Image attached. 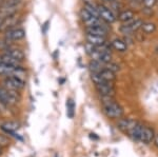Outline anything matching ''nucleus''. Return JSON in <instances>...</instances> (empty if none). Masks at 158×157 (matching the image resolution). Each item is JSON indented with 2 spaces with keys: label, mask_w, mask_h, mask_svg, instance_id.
<instances>
[{
  "label": "nucleus",
  "mask_w": 158,
  "mask_h": 157,
  "mask_svg": "<svg viewBox=\"0 0 158 157\" xmlns=\"http://www.w3.org/2000/svg\"><path fill=\"white\" fill-rule=\"evenodd\" d=\"M103 113L112 119H119L123 115V109L114 100L113 96H101Z\"/></svg>",
  "instance_id": "1"
},
{
  "label": "nucleus",
  "mask_w": 158,
  "mask_h": 157,
  "mask_svg": "<svg viewBox=\"0 0 158 157\" xmlns=\"http://www.w3.org/2000/svg\"><path fill=\"white\" fill-rule=\"evenodd\" d=\"M19 100L18 91H12L0 87V102L6 105H13Z\"/></svg>",
  "instance_id": "2"
},
{
  "label": "nucleus",
  "mask_w": 158,
  "mask_h": 157,
  "mask_svg": "<svg viewBox=\"0 0 158 157\" xmlns=\"http://www.w3.org/2000/svg\"><path fill=\"white\" fill-rule=\"evenodd\" d=\"M2 87L7 89V90L12 91H19L24 89L25 87V81L20 78L16 77V76H6L2 81Z\"/></svg>",
  "instance_id": "3"
},
{
  "label": "nucleus",
  "mask_w": 158,
  "mask_h": 157,
  "mask_svg": "<svg viewBox=\"0 0 158 157\" xmlns=\"http://www.w3.org/2000/svg\"><path fill=\"white\" fill-rule=\"evenodd\" d=\"M98 9V14H99V18H100L102 21H104L106 23H113V22L116 21V16L113 13L112 10H110L108 6H103V4H99L97 6Z\"/></svg>",
  "instance_id": "4"
},
{
  "label": "nucleus",
  "mask_w": 158,
  "mask_h": 157,
  "mask_svg": "<svg viewBox=\"0 0 158 157\" xmlns=\"http://www.w3.org/2000/svg\"><path fill=\"white\" fill-rule=\"evenodd\" d=\"M4 33H6V34H4V39L10 42L18 41V40L23 39L25 37V31L22 27H14V29H11Z\"/></svg>",
  "instance_id": "5"
},
{
  "label": "nucleus",
  "mask_w": 158,
  "mask_h": 157,
  "mask_svg": "<svg viewBox=\"0 0 158 157\" xmlns=\"http://www.w3.org/2000/svg\"><path fill=\"white\" fill-rule=\"evenodd\" d=\"M81 15V19L82 21L85 22V27H96V25H101L104 23V21H102L100 18H97V17H94L86 11L85 9H82L80 12Z\"/></svg>",
  "instance_id": "6"
},
{
  "label": "nucleus",
  "mask_w": 158,
  "mask_h": 157,
  "mask_svg": "<svg viewBox=\"0 0 158 157\" xmlns=\"http://www.w3.org/2000/svg\"><path fill=\"white\" fill-rule=\"evenodd\" d=\"M154 137H155L154 130L149 128V126H142L141 132H140L139 135V140H138L139 143H142L144 145H149V143H151L154 140Z\"/></svg>",
  "instance_id": "7"
},
{
  "label": "nucleus",
  "mask_w": 158,
  "mask_h": 157,
  "mask_svg": "<svg viewBox=\"0 0 158 157\" xmlns=\"http://www.w3.org/2000/svg\"><path fill=\"white\" fill-rule=\"evenodd\" d=\"M95 88L100 96H114L115 95V88H114V85H113V82L99 83V85H95Z\"/></svg>",
  "instance_id": "8"
},
{
  "label": "nucleus",
  "mask_w": 158,
  "mask_h": 157,
  "mask_svg": "<svg viewBox=\"0 0 158 157\" xmlns=\"http://www.w3.org/2000/svg\"><path fill=\"white\" fill-rule=\"evenodd\" d=\"M138 123V121L133 120V119H129V118H119L117 121V128L120 131H122L123 133L128 134L135 126Z\"/></svg>",
  "instance_id": "9"
},
{
  "label": "nucleus",
  "mask_w": 158,
  "mask_h": 157,
  "mask_svg": "<svg viewBox=\"0 0 158 157\" xmlns=\"http://www.w3.org/2000/svg\"><path fill=\"white\" fill-rule=\"evenodd\" d=\"M18 22H19V17L16 14L13 15V16L6 18L0 23V32H6L11 29H14L18 24Z\"/></svg>",
  "instance_id": "10"
},
{
  "label": "nucleus",
  "mask_w": 158,
  "mask_h": 157,
  "mask_svg": "<svg viewBox=\"0 0 158 157\" xmlns=\"http://www.w3.org/2000/svg\"><path fill=\"white\" fill-rule=\"evenodd\" d=\"M104 23H106V22H104ZM104 23L101 25H96V27H85V33L90 35H94V36L106 37V35H108V29H106Z\"/></svg>",
  "instance_id": "11"
},
{
  "label": "nucleus",
  "mask_w": 158,
  "mask_h": 157,
  "mask_svg": "<svg viewBox=\"0 0 158 157\" xmlns=\"http://www.w3.org/2000/svg\"><path fill=\"white\" fill-rule=\"evenodd\" d=\"M86 42L90 43L94 47H101V45L106 43V37H101V36H94V35L86 34L85 35Z\"/></svg>",
  "instance_id": "12"
},
{
  "label": "nucleus",
  "mask_w": 158,
  "mask_h": 157,
  "mask_svg": "<svg viewBox=\"0 0 158 157\" xmlns=\"http://www.w3.org/2000/svg\"><path fill=\"white\" fill-rule=\"evenodd\" d=\"M0 63H1V64H6V65H13V67H19L20 65V62L18 60L13 58L11 55H9L6 52L0 54Z\"/></svg>",
  "instance_id": "13"
},
{
  "label": "nucleus",
  "mask_w": 158,
  "mask_h": 157,
  "mask_svg": "<svg viewBox=\"0 0 158 157\" xmlns=\"http://www.w3.org/2000/svg\"><path fill=\"white\" fill-rule=\"evenodd\" d=\"M111 45L112 48H113L114 50L117 51V52H126L127 50H128V44H127V42L124 41V40L122 39H119V38H116V39H114L113 41L111 42Z\"/></svg>",
  "instance_id": "14"
},
{
  "label": "nucleus",
  "mask_w": 158,
  "mask_h": 157,
  "mask_svg": "<svg viewBox=\"0 0 158 157\" xmlns=\"http://www.w3.org/2000/svg\"><path fill=\"white\" fill-rule=\"evenodd\" d=\"M99 75L102 78L103 81H106V82H113L116 80V73L112 72V71L106 69V68L99 72Z\"/></svg>",
  "instance_id": "15"
},
{
  "label": "nucleus",
  "mask_w": 158,
  "mask_h": 157,
  "mask_svg": "<svg viewBox=\"0 0 158 157\" xmlns=\"http://www.w3.org/2000/svg\"><path fill=\"white\" fill-rule=\"evenodd\" d=\"M134 16H135V13L132 10H124V11L119 13L118 20H120L123 23H128V22L134 19Z\"/></svg>",
  "instance_id": "16"
},
{
  "label": "nucleus",
  "mask_w": 158,
  "mask_h": 157,
  "mask_svg": "<svg viewBox=\"0 0 158 157\" xmlns=\"http://www.w3.org/2000/svg\"><path fill=\"white\" fill-rule=\"evenodd\" d=\"M6 53H7L9 55H11L13 58H15L16 60H18L19 62H21L24 59V53L23 51H21L20 49H14V48H10L9 50L6 51Z\"/></svg>",
  "instance_id": "17"
},
{
  "label": "nucleus",
  "mask_w": 158,
  "mask_h": 157,
  "mask_svg": "<svg viewBox=\"0 0 158 157\" xmlns=\"http://www.w3.org/2000/svg\"><path fill=\"white\" fill-rule=\"evenodd\" d=\"M22 3V0H2L0 3V9H12V7H19Z\"/></svg>",
  "instance_id": "18"
},
{
  "label": "nucleus",
  "mask_w": 158,
  "mask_h": 157,
  "mask_svg": "<svg viewBox=\"0 0 158 157\" xmlns=\"http://www.w3.org/2000/svg\"><path fill=\"white\" fill-rule=\"evenodd\" d=\"M18 128H19L18 123L14 122V121H6V122H4L1 125L2 131H4L6 134H9L10 132H16V130Z\"/></svg>",
  "instance_id": "19"
},
{
  "label": "nucleus",
  "mask_w": 158,
  "mask_h": 157,
  "mask_svg": "<svg viewBox=\"0 0 158 157\" xmlns=\"http://www.w3.org/2000/svg\"><path fill=\"white\" fill-rule=\"evenodd\" d=\"M17 67H13V65H6V64H1L0 63V76H12L14 74L15 70Z\"/></svg>",
  "instance_id": "20"
},
{
  "label": "nucleus",
  "mask_w": 158,
  "mask_h": 157,
  "mask_svg": "<svg viewBox=\"0 0 158 157\" xmlns=\"http://www.w3.org/2000/svg\"><path fill=\"white\" fill-rule=\"evenodd\" d=\"M141 30L144 34H153V33L156 31V24L151 21L143 22L141 25Z\"/></svg>",
  "instance_id": "21"
},
{
  "label": "nucleus",
  "mask_w": 158,
  "mask_h": 157,
  "mask_svg": "<svg viewBox=\"0 0 158 157\" xmlns=\"http://www.w3.org/2000/svg\"><path fill=\"white\" fill-rule=\"evenodd\" d=\"M103 63H101L98 60H93L92 59L90 63H89V68H90L91 73H99L101 70H103L104 68L102 67Z\"/></svg>",
  "instance_id": "22"
},
{
  "label": "nucleus",
  "mask_w": 158,
  "mask_h": 157,
  "mask_svg": "<svg viewBox=\"0 0 158 157\" xmlns=\"http://www.w3.org/2000/svg\"><path fill=\"white\" fill-rule=\"evenodd\" d=\"M67 115L71 119L74 118V115H75V102L71 98L67 100Z\"/></svg>",
  "instance_id": "23"
},
{
  "label": "nucleus",
  "mask_w": 158,
  "mask_h": 157,
  "mask_svg": "<svg viewBox=\"0 0 158 157\" xmlns=\"http://www.w3.org/2000/svg\"><path fill=\"white\" fill-rule=\"evenodd\" d=\"M142 23H143V21H142V19H140V18H136V19H133V20H131L130 22H128V24L130 27H131V30L134 32H136L137 30H139V29H141V25Z\"/></svg>",
  "instance_id": "24"
},
{
  "label": "nucleus",
  "mask_w": 158,
  "mask_h": 157,
  "mask_svg": "<svg viewBox=\"0 0 158 157\" xmlns=\"http://www.w3.org/2000/svg\"><path fill=\"white\" fill-rule=\"evenodd\" d=\"M83 9H85L86 11H88L92 15V16L99 18L98 9H97V6H95L93 3H90V2H85V7H83Z\"/></svg>",
  "instance_id": "25"
},
{
  "label": "nucleus",
  "mask_w": 158,
  "mask_h": 157,
  "mask_svg": "<svg viewBox=\"0 0 158 157\" xmlns=\"http://www.w3.org/2000/svg\"><path fill=\"white\" fill-rule=\"evenodd\" d=\"M106 69H108L110 71H112V72H114V73H117L119 70H120V68H119V65L118 64H116V63H114V62H112V61H110L108 63H106Z\"/></svg>",
  "instance_id": "26"
},
{
  "label": "nucleus",
  "mask_w": 158,
  "mask_h": 157,
  "mask_svg": "<svg viewBox=\"0 0 158 157\" xmlns=\"http://www.w3.org/2000/svg\"><path fill=\"white\" fill-rule=\"evenodd\" d=\"M11 47H12V44L10 41H7L6 39H0V51H4V52H6V51L9 50Z\"/></svg>",
  "instance_id": "27"
},
{
  "label": "nucleus",
  "mask_w": 158,
  "mask_h": 157,
  "mask_svg": "<svg viewBox=\"0 0 158 157\" xmlns=\"http://www.w3.org/2000/svg\"><path fill=\"white\" fill-rule=\"evenodd\" d=\"M142 4H143V6L146 7H152L155 6V4L157 3V0H141Z\"/></svg>",
  "instance_id": "28"
},
{
  "label": "nucleus",
  "mask_w": 158,
  "mask_h": 157,
  "mask_svg": "<svg viewBox=\"0 0 158 157\" xmlns=\"http://www.w3.org/2000/svg\"><path fill=\"white\" fill-rule=\"evenodd\" d=\"M9 143H10L9 138H7L6 135L0 134V147H6V146H9Z\"/></svg>",
  "instance_id": "29"
},
{
  "label": "nucleus",
  "mask_w": 158,
  "mask_h": 157,
  "mask_svg": "<svg viewBox=\"0 0 158 157\" xmlns=\"http://www.w3.org/2000/svg\"><path fill=\"white\" fill-rule=\"evenodd\" d=\"M142 12L144 13V14H148V15H152L153 14V10L151 7H146L144 6L143 9H142Z\"/></svg>",
  "instance_id": "30"
},
{
  "label": "nucleus",
  "mask_w": 158,
  "mask_h": 157,
  "mask_svg": "<svg viewBox=\"0 0 158 157\" xmlns=\"http://www.w3.org/2000/svg\"><path fill=\"white\" fill-rule=\"evenodd\" d=\"M153 141H154V145L158 148V134H157V135H155L154 140H153Z\"/></svg>",
  "instance_id": "31"
},
{
  "label": "nucleus",
  "mask_w": 158,
  "mask_h": 157,
  "mask_svg": "<svg viewBox=\"0 0 158 157\" xmlns=\"http://www.w3.org/2000/svg\"><path fill=\"white\" fill-rule=\"evenodd\" d=\"M102 1H104V2H110V3H112V2H115V1H117V0H102Z\"/></svg>",
  "instance_id": "32"
},
{
  "label": "nucleus",
  "mask_w": 158,
  "mask_h": 157,
  "mask_svg": "<svg viewBox=\"0 0 158 157\" xmlns=\"http://www.w3.org/2000/svg\"><path fill=\"white\" fill-rule=\"evenodd\" d=\"M0 154H1V149H0Z\"/></svg>",
  "instance_id": "33"
},
{
  "label": "nucleus",
  "mask_w": 158,
  "mask_h": 157,
  "mask_svg": "<svg viewBox=\"0 0 158 157\" xmlns=\"http://www.w3.org/2000/svg\"><path fill=\"white\" fill-rule=\"evenodd\" d=\"M1 2H2V0H0V3H1Z\"/></svg>",
  "instance_id": "34"
},
{
  "label": "nucleus",
  "mask_w": 158,
  "mask_h": 157,
  "mask_svg": "<svg viewBox=\"0 0 158 157\" xmlns=\"http://www.w3.org/2000/svg\"><path fill=\"white\" fill-rule=\"evenodd\" d=\"M157 2H158V0H157Z\"/></svg>",
  "instance_id": "35"
},
{
  "label": "nucleus",
  "mask_w": 158,
  "mask_h": 157,
  "mask_svg": "<svg viewBox=\"0 0 158 157\" xmlns=\"http://www.w3.org/2000/svg\"><path fill=\"white\" fill-rule=\"evenodd\" d=\"M0 23H1V22H0Z\"/></svg>",
  "instance_id": "36"
}]
</instances>
